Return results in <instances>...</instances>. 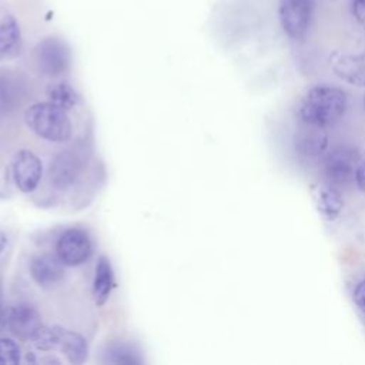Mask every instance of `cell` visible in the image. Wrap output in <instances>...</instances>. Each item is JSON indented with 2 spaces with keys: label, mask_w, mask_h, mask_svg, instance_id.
<instances>
[{
  "label": "cell",
  "mask_w": 365,
  "mask_h": 365,
  "mask_svg": "<svg viewBox=\"0 0 365 365\" xmlns=\"http://www.w3.org/2000/svg\"><path fill=\"white\" fill-rule=\"evenodd\" d=\"M57 349L64 354L67 361L73 365H80L87 359L88 345L83 335L63 327H56Z\"/></svg>",
  "instance_id": "14"
},
{
  "label": "cell",
  "mask_w": 365,
  "mask_h": 365,
  "mask_svg": "<svg viewBox=\"0 0 365 365\" xmlns=\"http://www.w3.org/2000/svg\"><path fill=\"white\" fill-rule=\"evenodd\" d=\"M34 61L37 68L44 76L57 77L68 70L71 63V51L63 38L48 36L36 44Z\"/></svg>",
  "instance_id": "4"
},
{
  "label": "cell",
  "mask_w": 365,
  "mask_h": 365,
  "mask_svg": "<svg viewBox=\"0 0 365 365\" xmlns=\"http://www.w3.org/2000/svg\"><path fill=\"white\" fill-rule=\"evenodd\" d=\"M361 158V153L355 147L348 145L336 147L327 153L321 163L325 182L338 188L354 182L355 168Z\"/></svg>",
  "instance_id": "3"
},
{
  "label": "cell",
  "mask_w": 365,
  "mask_h": 365,
  "mask_svg": "<svg viewBox=\"0 0 365 365\" xmlns=\"http://www.w3.org/2000/svg\"><path fill=\"white\" fill-rule=\"evenodd\" d=\"M23 46L20 24L13 16L0 19V56L14 57L20 53Z\"/></svg>",
  "instance_id": "16"
},
{
  "label": "cell",
  "mask_w": 365,
  "mask_h": 365,
  "mask_svg": "<svg viewBox=\"0 0 365 365\" xmlns=\"http://www.w3.org/2000/svg\"><path fill=\"white\" fill-rule=\"evenodd\" d=\"M6 245H7V237H6V234L3 231H0V255L3 254Z\"/></svg>",
  "instance_id": "26"
},
{
  "label": "cell",
  "mask_w": 365,
  "mask_h": 365,
  "mask_svg": "<svg viewBox=\"0 0 365 365\" xmlns=\"http://www.w3.org/2000/svg\"><path fill=\"white\" fill-rule=\"evenodd\" d=\"M47 101L67 111L77 106L78 94L67 83H53L47 87Z\"/></svg>",
  "instance_id": "17"
},
{
  "label": "cell",
  "mask_w": 365,
  "mask_h": 365,
  "mask_svg": "<svg viewBox=\"0 0 365 365\" xmlns=\"http://www.w3.org/2000/svg\"><path fill=\"white\" fill-rule=\"evenodd\" d=\"M20 358L21 352L17 342L11 338H0V365H17Z\"/></svg>",
  "instance_id": "21"
},
{
  "label": "cell",
  "mask_w": 365,
  "mask_h": 365,
  "mask_svg": "<svg viewBox=\"0 0 365 365\" xmlns=\"http://www.w3.org/2000/svg\"><path fill=\"white\" fill-rule=\"evenodd\" d=\"M352 298H354L355 305L359 308V311H362L365 314V279H362L356 284Z\"/></svg>",
  "instance_id": "23"
},
{
  "label": "cell",
  "mask_w": 365,
  "mask_h": 365,
  "mask_svg": "<svg viewBox=\"0 0 365 365\" xmlns=\"http://www.w3.org/2000/svg\"><path fill=\"white\" fill-rule=\"evenodd\" d=\"M41 325L40 312L27 302L17 304L9 309L7 328L21 341H30Z\"/></svg>",
  "instance_id": "10"
},
{
  "label": "cell",
  "mask_w": 365,
  "mask_h": 365,
  "mask_svg": "<svg viewBox=\"0 0 365 365\" xmlns=\"http://www.w3.org/2000/svg\"><path fill=\"white\" fill-rule=\"evenodd\" d=\"M364 107H365V96H364Z\"/></svg>",
  "instance_id": "27"
},
{
  "label": "cell",
  "mask_w": 365,
  "mask_h": 365,
  "mask_svg": "<svg viewBox=\"0 0 365 365\" xmlns=\"http://www.w3.org/2000/svg\"><path fill=\"white\" fill-rule=\"evenodd\" d=\"M83 170V163L81 157L76 154L74 151H64L60 153L53 163L50 164L48 170V177L54 188L64 191L73 187Z\"/></svg>",
  "instance_id": "9"
},
{
  "label": "cell",
  "mask_w": 365,
  "mask_h": 365,
  "mask_svg": "<svg viewBox=\"0 0 365 365\" xmlns=\"http://www.w3.org/2000/svg\"><path fill=\"white\" fill-rule=\"evenodd\" d=\"M329 64L334 74L344 83L354 87H365V51H335L329 56Z\"/></svg>",
  "instance_id": "8"
},
{
  "label": "cell",
  "mask_w": 365,
  "mask_h": 365,
  "mask_svg": "<svg viewBox=\"0 0 365 365\" xmlns=\"http://www.w3.org/2000/svg\"><path fill=\"white\" fill-rule=\"evenodd\" d=\"M30 342L34 345V348H37L40 351H56L57 349L56 327L50 328V327L41 325L40 329L30 339Z\"/></svg>",
  "instance_id": "19"
},
{
  "label": "cell",
  "mask_w": 365,
  "mask_h": 365,
  "mask_svg": "<svg viewBox=\"0 0 365 365\" xmlns=\"http://www.w3.org/2000/svg\"><path fill=\"white\" fill-rule=\"evenodd\" d=\"M114 285H115V281H114L111 262L108 257L100 255L96 264L94 279H93V298L98 307L104 305L108 301Z\"/></svg>",
  "instance_id": "15"
},
{
  "label": "cell",
  "mask_w": 365,
  "mask_h": 365,
  "mask_svg": "<svg viewBox=\"0 0 365 365\" xmlns=\"http://www.w3.org/2000/svg\"><path fill=\"white\" fill-rule=\"evenodd\" d=\"M63 265L64 264L58 259V257L40 254L30 261V274L38 287L51 288L63 279Z\"/></svg>",
  "instance_id": "13"
},
{
  "label": "cell",
  "mask_w": 365,
  "mask_h": 365,
  "mask_svg": "<svg viewBox=\"0 0 365 365\" xmlns=\"http://www.w3.org/2000/svg\"><path fill=\"white\" fill-rule=\"evenodd\" d=\"M43 177L41 160L30 150H20L13 158V180L21 192L34 191Z\"/></svg>",
  "instance_id": "7"
},
{
  "label": "cell",
  "mask_w": 365,
  "mask_h": 365,
  "mask_svg": "<svg viewBox=\"0 0 365 365\" xmlns=\"http://www.w3.org/2000/svg\"><path fill=\"white\" fill-rule=\"evenodd\" d=\"M348 107L346 93L336 86H312L298 104V118L302 123L318 127H329L338 123Z\"/></svg>",
  "instance_id": "1"
},
{
  "label": "cell",
  "mask_w": 365,
  "mask_h": 365,
  "mask_svg": "<svg viewBox=\"0 0 365 365\" xmlns=\"http://www.w3.org/2000/svg\"><path fill=\"white\" fill-rule=\"evenodd\" d=\"M24 123L37 137L51 143H64L73 134V125L66 110L50 101L30 106L24 111Z\"/></svg>",
  "instance_id": "2"
},
{
  "label": "cell",
  "mask_w": 365,
  "mask_h": 365,
  "mask_svg": "<svg viewBox=\"0 0 365 365\" xmlns=\"http://www.w3.org/2000/svg\"><path fill=\"white\" fill-rule=\"evenodd\" d=\"M13 80L10 76L0 73V115L9 113L16 106L19 91Z\"/></svg>",
  "instance_id": "18"
},
{
  "label": "cell",
  "mask_w": 365,
  "mask_h": 365,
  "mask_svg": "<svg viewBox=\"0 0 365 365\" xmlns=\"http://www.w3.org/2000/svg\"><path fill=\"white\" fill-rule=\"evenodd\" d=\"M107 362L113 364H140L141 359L138 355L124 344H115L107 351Z\"/></svg>",
  "instance_id": "20"
},
{
  "label": "cell",
  "mask_w": 365,
  "mask_h": 365,
  "mask_svg": "<svg viewBox=\"0 0 365 365\" xmlns=\"http://www.w3.org/2000/svg\"><path fill=\"white\" fill-rule=\"evenodd\" d=\"M354 182L359 191L365 192V158H361L355 168Z\"/></svg>",
  "instance_id": "24"
},
{
  "label": "cell",
  "mask_w": 365,
  "mask_h": 365,
  "mask_svg": "<svg viewBox=\"0 0 365 365\" xmlns=\"http://www.w3.org/2000/svg\"><path fill=\"white\" fill-rule=\"evenodd\" d=\"M292 144L295 151L304 157H319L328 148L327 128L301 121L292 137Z\"/></svg>",
  "instance_id": "11"
},
{
  "label": "cell",
  "mask_w": 365,
  "mask_h": 365,
  "mask_svg": "<svg viewBox=\"0 0 365 365\" xmlns=\"http://www.w3.org/2000/svg\"><path fill=\"white\" fill-rule=\"evenodd\" d=\"M311 191L318 214L327 221L336 220L344 208V197L341 188L329 182H322L312 185Z\"/></svg>",
  "instance_id": "12"
},
{
  "label": "cell",
  "mask_w": 365,
  "mask_h": 365,
  "mask_svg": "<svg viewBox=\"0 0 365 365\" xmlns=\"http://www.w3.org/2000/svg\"><path fill=\"white\" fill-rule=\"evenodd\" d=\"M314 4L311 0H279L278 21L285 36L294 41L305 38L311 20Z\"/></svg>",
  "instance_id": "5"
},
{
  "label": "cell",
  "mask_w": 365,
  "mask_h": 365,
  "mask_svg": "<svg viewBox=\"0 0 365 365\" xmlns=\"http://www.w3.org/2000/svg\"><path fill=\"white\" fill-rule=\"evenodd\" d=\"M7 314H9V309L6 308V304H4V294H3V287L0 281V332L4 328H7Z\"/></svg>",
  "instance_id": "25"
},
{
  "label": "cell",
  "mask_w": 365,
  "mask_h": 365,
  "mask_svg": "<svg viewBox=\"0 0 365 365\" xmlns=\"http://www.w3.org/2000/svg\"><path fill=\"white\" fill-rule=\"evenodd\" d=\"M351 13L355 21L365 29V0H351Z\"/></svg>",
  "instance_id": "22"
},
{
  "label": "cell",
  "mask_w": 365,
  "mask_h": 365,
  "mask_svg": "<svg viewBox=\"0 0 365 365\" xmlns=\"http://www.w3.org/2000/svg\"><path fill=\"white\" fill-rule=\"evenodd\" d=\"M91 251V240L81 228L66 230L56 244L57 257L67 267H78L84 264L90 258Z\"/></svg>",
  "instance_id": "6"
}]
</instances>
